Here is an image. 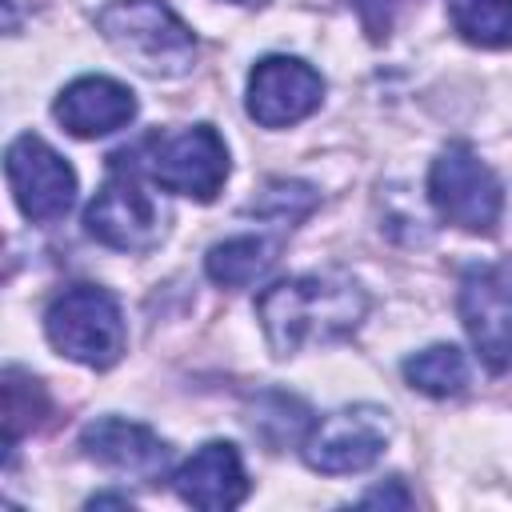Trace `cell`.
<instances>
[{
    "mask_svg": "<svg viewBox=\"0 0 512 512\" xmlns=\"http://www.w3.org/2000/svg\"><path fill=\"white\" fill-rule=\"evenodd\" d=\"M136 168H144L160 188L192 196L200 204L216 200L228 180V148L212 124H192L180 132H152L136 148Z\"/></svg>",
    "mask_w": 512,
    "mask_h": 512,
    "instance_id": "obj_4",
    "label": "cell"
},
{
    "mask_svg": "<svg viewBox=\"0 0 512 512\" xmlns=\"http://www.w3.org/2000/svg\"><path fill=\"white\" fill-rule=\"evenodd\" d=\"M428 200L440 220H448L464 232H492L500 224V208H504L496 172L468 144H448L432 160Z\"/></svg>",
    "mask_w": 512,
    "mask_h": 512,
    "instance_id": "obj_5",
    "label": "cell"
},
{
    "mask_svg": "<svg viewBox=\"0 0 512 512\" xmlns=\"http://www.w3.org/2000/svg\"><path fill=\"white\" fill-rule=\"evenodd\" d=\"M44 412H48V400H44L40 380H32V376L8 368V372H4V436H8V452L16 448L20 432L32 428Z\"/></svg>",
    "mask_w": 512,
    "mask_h": 512,
    "instance_id": "obj_17",
    "label": "cell"
},
{
    "mask_svg": "<svg viewBox=\"0 0 512 512\" xmlns=\"http://www.w3.org/2000/svg\"><path fill=\"white\" fill-rule=\"evenodd\" d=\"M4 176L12 188L16 208L32 220V224H52L60 220L72 200H76V172L68 168V160L44 144L40 136L24 132L8 144L4 152Z\"/></svg>",
    "mask_w": 512,
    "mask_h": 512,
    "instance_id": "obj_8",
    "label": "cell"
},
{
    "mask_svg": "<svg viewBox=\"0 0 512 512\" xmlns=\"http://www.w3.org/2000/svg\"><path fill=\"white\" fill-rule=\"evenodd\" d=\"M96 28L144 76H184L196 60L192 28L164 0H112L100 8Z\"/></svg>",
    "mask_w": 512,
    "mask_h": 512,
    "instance_id": "obj_2",
    "label": "cell"
},
{
    "mask_svg": "<svg viewBox=\"0 0 512 512\" xmlns=\"http://www.w3.org/2000/svg\"><path fill=\"white\" fill-rule=\"evenodd\" d=\"M112 160L116 164H112L104 188L84 208V228H88V236H96L100 244H108L116 252H148L164 240V208L136 180V172H140L136 164L124 168L120 156H112Z\"/></svg>",
    "mask_w": 512,
    "mask_h": 512,
    "instance_id": "obj_6",
    "label": "cell"
},
{
    "mask_svg": "<svg viewBox=\"0 0 512 512\" xmlns=\"http://www.w3.org/2000/svg\"><path fill=\"white\" fill-rule=\"evenodd\" d=\"M88 504H92V508H100V504H132V500H128V496H92Z\"/></svg>",
    "mask_w": 512,
    "mask_h": 512,
    "instance_id": "obj_20",
    "label": "cell"
},
{
    "mask_svg": "<svg viewBox=\"0 0 512 512\" xmlns=\"http://www.w3.org/2000/svg\"><path fill=\"white\" fill-rule=\"evenodd\" d=\"M324 100V76L300 56H264L248 72V116L264 128H288Z\"/></svg>",
    "mask_w": 512,
    "mask_h": 512,
    "instance_id": "obj_10",
    "label": "cell"
},
{
    "mask_svg": "<svg viewBox=\"0 0 512 512\" xmlns=\"http://www.w3.org/2000/svg\"><path fill=\"white\" fill-rule=\"evenodd\" d=\"M236 4H264V0H236Z\"/></svg>",
    "mask_w": 512,
    "mask_h": 512,
    "instance_id": "obj_21",
    "label": "cell"
},
{
    "mask_svg": "<svg viewBox=\"0 0 512 512\" xmlns=\"http://www.w3.org/2000/svg\"><path fill=\"white\" fill-rule=\"evenodd\" d=\"M388 436H392V420H388L384 408L348 404V408H336V412L320 416L304 432L300 456L312 472L348 476V472H364L368 464H376Z\"/></svg>",
    "mask_w": 512,
    "mask_h": 512,
    "instance_id": "obj_7",
    "label": "cell"
},
{
    "mask_svg": "<svg viewBox=\"0 0 512 512\" xmlns=\"http://www.w3.org/2000/svg\"><path fill=\"white\" fill-rule=\"evenodd\" d=\"M360 504H396V508H408L412 504V496L400 488V480H388V484H380V488H372Z\"/></svg>",
    "mask_w": 512,
    "mask_h": 512,
    "instance_id": "obj_19",
    "label": "cell"
},
{
    "mask_svg": "<svg viewBox=\"0 0 512 512\" xmlns=\"http://www.w3.org/2000/svg\"><path fill=\"white\" fill-rule=\"evenodd\" d=\"M48 344L88 368H112L124 356V316L108 288L76 284L64 288L44 312Z\"/></svg>",
    "mask_w": 512,
    "mask_h": 512,
    "instance_id": "obj_3",
    "label": "cell"
},
{
    "mask_svg": "<svg viewBox=\"0 0 512 512\" xmlns=\"http://www.w3.org/2000/svg\"><path fill=\"white\" fill-rule=\"evenodd\" d=\"M52 116L64 124V132L80 140H96L124 128L136 116V96L128 84L112 76H80L56 96Z\"/></svg>",
    "mask_w": 512,
    "mask_h": 512,
    "instance_id": "obj_13",
    "label": "cell"
},
{
    "mask_svg": "<svg viewBox=\"0 0 512 512\" xmlns=\"http://www.w3.org/2000/svg\"><path fill=\"white\" fill-rule=\"evenodd\" d=\"M280 240L268 236H232L208 248L204 256V272L220 284V288H248L256 284L272 264H276Z\"/></svg>",
    "mask_w": 512,
    "mask_h": 512,
    "instance_id": "obj_14",
    "label": "cell"
},
{
    "mask_svg": "<svg viewBox=\"0 0 512 512\" xmlns=\"http://www.w3.org/2000/svg\"><path fill=\"white\" fill-rule=\"evenodd\" d=\"M412 0H348V8L356 12V20H360V28L368 32V40H388L392 36V28H396V20H400V12L408 8Z\"/></svg>",
    "mask_w": 512,
    "mask_h": 512,
    "instance_id": "obj_18",
    "label": "cell"
},
{
    "mask_svg": "<svg viewBox=\"0 0 512 512\" xmlns=\"http://www.w3.org/2000/svg\"><path fill=\"white\" fill-rule=\"evenodd\" d=\"M368 296L352 276L312 272L260 292L256 320L276 356H296L308 344H332L360 328Z\"/></svg>",
    "mask_w": 512,
    "mask_h": 512,
    "instance_id": "obj_1",
    "label": "cell"
},
{
    "mask_svg": "<svg viewBox=\"0 0 512 512\" xmlns=\"http://www.w3.org/2000/svg\"><path fill=\"white\" fill-rule=\"evenodd\" d=\"M460 320L492 372L512 368V276L504 268L480 264L460 280Z\"/></svg>",
    "mask_w": 512,
    "mask_h": 512,
    "instance_id": "obj_9",
    "label": "cell"
},
{
    "mask_svg": "<svg viewBox=\"0 0 512 512\" xmlns=\"http://www.w3.org/2000/svg\"><path fill=\"white\" fill-rule=\"evenodd\" d=\"M172 488H176V496L184 504L204 508V512L236 508L248 496V476H244V460H240L236 444L208 440L204 448H196L172 472Z\"/></svg>",
    "mask_w": 512,
    "mask_h": 512,
    "instance_id": "obj_12",
    "label": "cell"
},
{
    "mask_svg": "<svg viewBox=\"0 0 512 512\" xmlns=\"http://www.w3.org/2000/svg\"><path fill=\"white\" fill-rule=\"evenodd\" d=\"M404 380L424 396H456L468 384V360L456 344H432L404 360Z\"/></svg>",
    "mask_w": 512,
    "mask_h": 512,
    "instance_id": "obj_15",
    "label": "cell"
},
{
    "mask_svg": "<svg viewBox=\"0 0 512 512\" xmlns=\"http://www.w3.org/2000/svg\"><path fill=\"white\" fill-rule=\"evenodd\" d=\"M80 448L88 460L104 464L108 472H120V476H132V480H144V484H156L168 476V444L136 424V420H120V416H100L92 424H84L80 432Z\"/></svg>",
    "mask_w": 512,
    "mask_h": 512,
    "instance_id": "obj_11",
    "label": "cell"
},
{
    "mask_svg": "<svg viewBox=\"0 0 512 512\" xmlns=\"http://www.w3.org/2000/svg\"><path fill=\"white\" fill-rule=\"evenodd\" d=\"M452 28L476 48H512V0H448Z\"/></svg>",
    "mask_w": 512,
    "mask_h": 512,
    "instance_id": "obj_16",
    "label": "cell"
}]
</instances>
